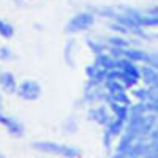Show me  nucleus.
I'll use <instances>...</instances> for the list:
<instances>
[{
	"instance_id": "obj_2",
	"label": "nucleus",
	"mask_w": 158,
	"mask_h": 158,
	"mask_svg": "<svg viewBox=\"0 0 158 158\" xmlns=\"http://www.w3.org/2000/svg\"><path fill=\"white\" fill-rule=\"evenodd\" d=\"M94 24V16L90 13H79V15L73 16L68 24H67V32L68 33H76V32H81L89 29L90 25Z\"/></svg>"
},
{
	"instance_id": "obj_16",
	"label": "nucleus",
	"mask_w": 158,
	"mask_h": 158,
	"mask_svg": "<svg viewBox=\"0 0 158 158\" xmlns=\"http://www.w3.org/2000/svg\"><path fill=\"white\" fill-rule=\"evenodd\" d=\"M135 95L139 97V98H146V97H149L150 94H149L147 90H136V92H135Z\"/></svg>"
},
{
	"instance_id": "obj_18",
	"label": "nucleus",
	"mask_w": 158,
	"mask_h": 158,
	"mask_svg": "<svg viewBox=\"0 0 158 158\" xmlns=\"http://www.w3.org/2000/svg\"><path fill=\"white\" fill-rule=\"evenodd\" d=\"M152 138H153L155 141H158V128H156V130L153 131V135H152Z\"/></svg>"
},
{
	"instance_id": "obj_11",
	"label": "nucleus",
	"mask_w": 158,
	"mask_h": 158,
	"mask_svg": "<svg viewBox=\"0 0 158 158\" xmlns=\"http://www.w3.org/2000/svg\"><path fill=\"white\" fill-rule=\"evenodd\" d=\"M112 109L117 114V118H120V120H125V118H127V108H125V104L112 103Z\"/></svg>"
},
{
	"instance_id": "obj_10",
	"label": "nucleus",
	"mask_w": 158,
	"mask_h": 158,
	"mask_svg": "<svg viewBox=\"0 0 158 158\" xmlns=\"http://www.w3.org/2000/svg\"><path fill=\"white\" fill-rule=\"evenodd\" d=\"M111 101L118 103V104H130V98L127 97L125 92H118V94H111Z\"/></svg>"
},
{
	"instance_id": "obj_17",
	"label": "nucleus",
	"mask_w": 158,
	"mask_h": 158,
	"mask_svg": "<svg viewBox=\"0 0 158 158\" xmlns=\"http://www.w3.org/2000/svg\"><path fill=\"white\" fill-rule=\"evenodd\" d=\"M8 56V51L6 49H0V59H6Z\"/></svg>"
},
{
	"instance_id": "obj_20",
	"label": "nucleus",
	"mask_w": 158,
	"mask_h": 158,
	"mask_svg": "<svg viewBox=\"0 0 158 158\" xmlns=\"http://www.w3.org/2000/svg\"><path fill=\"white\" fill-rule=\"evenodd\" d=\"M0 158H6V156H5V155H2V153H0Z\"/></svg>"
},
{
	"instance_id": "obj_8",
	"label": "nucleus",
	"mask_w": 158,
	"mask_h": 158,
	"mask_svg": "<svg viewBox=\"0 0 158 158\" xmlns=\"http://www.w3.org/2000/svg\"><path fill=\"white\" fill-rule=\"evenodd\" d=\"M123 56L130 62H135V60H149L150 59L147 54H144V52H141V51H125Z\"/></svg>"
},
{
	"instance_id": "obj_14",
	"label": "nucleus",
	"mask_w": 158,
	"mask_h": 158,
	"mask_svg": "<svg viewBox=\"0 0 158 158\" xmlns=\"http://www.w3.org/2000/svg\"><path fill=\"white\" fill-rule=\"evenodd\" d=\"M92 115H95V120L100 122V123L106 122V115H104V111L103 109H95L94 112H92Z\"/></svg>"
},
{
	"instance_id": "obj_4",
	"label": "nucleus",
	"mask_w": 158,
	"mask_h": 158,
	"mask_svg": "<svg viewBox=\"0 0 158 158\" xmlns=\"http://www.w3.org/2000/svg\"><path fill=\"white\" fill-rule=\"evenodd\" d=\"M0 85H2L6 92H15L16 90V79L10 71L0 73Z\"/></svg>"
},
{
	"instance_id": "obj_13",
	"label": "nucleus",
	"mask_w": 158,
	"mask_h": 158,
	"mask_svg": "<svg viewBox=\"0 0 158 158\" xmlns=\"http://www.w3.org/2000/svg\"><path fill=\"white\" fill-rule=\"evenodd\" d=\"M122 125H123V120H120V118H115V120L112 123H109V135H118L122 130Z\"/></svg>"
},
{
	"instance_id": "obj_22",
	"label": "nucleus",
	"mask_w": 158,
	"mask_h": 158,
	"mask_svg": "<svg viewBox=\"0 0 158 158\" xmlns=\"http://www.w3.org/2000/svg\"><path fill=\"white\" fill-rule=\"evenodd\" d=\"M155 85H156V89H158V82H156V84H155Z\"/></svg>"
},
{
	"instance_id": "obj_5",
	"label": "nucleus",
	"mask_w": 158,
	"mask_h": 158,
	"mask_svg": "<svg viewBox=\"0 0 158 158\" xmlns=\"http://www.w3.org/2000/svg\"><path fill=\"white\" fill-rule=\"evenodd\" d=\"M2 123L10 130L11 135H15V136H21V135H22V125H21L19 122L13 120V118H10V117H3Z\"/></svg>"
},
{
	"instance_id": "obj_9",
	"label": "nucleus",
	"mask_w": 158,
	"mask_h": 158,
	"mask_svg": "<svg viewBox=\"0 0 158 158\" xmlns=\"http://www.w3.org/2000/svg\"><path fill=\"white\" fill-rule=\"evenodd\" d=\"M13 33H15V30H13L11 25H10L8 22H5V21L0 19V35L5 36V38H11Z\"/></svg>"
},
{
	"instance_id": "obj_19",
	"label": "nucleus",
	"mask_w": 158,
	"mask_h": 158,
	"mask_svg": "<svg viewBox=\"0 0 158 158\" xmlns=\"http://www.w3.org/2000/svg\"><path fill=\"white\" fill-rule=\"evenodd\" d=\"M2 120H3V115H2V114H0V123H2Z\"/></svg>"
},
{
	"instance_id": "obj_7",
	"label": "nucleus",
	"mask_w": 158,
	"mask_h": 158,
	"mask_svg": "<svg viewBox=\"0 0 158 158\" xmlns=\"http://www.w3.org/2000/svg\"><path fill=\"white\" fill-rule=\"evenodd\" d=\"M141 74H142L144 81H146L147 84H156V82H158V74H156V71H155L153 68H150V67L142 68Z\"/></svg>"
},
{
	"instance_id": "obj_15",
	"label": "nucleus",
	"mask_w": 158,
	"mask_h": 158,
	"mask_svg": "<svg viewBox=\"0 0 158 158\" xmlns=\"http://www.w3.org/2000/svg\"><path fill=\"white\" fill-rule=\"evenodd\" d=\"M109 43H111V44H114V46H117V48H123V46H127V44H128V43L125 41V40H122V38H117V36L109 38Z\"/></svg>"
},
{
	"instance_id": "obj_6",
	"label": "nucleus",
	"mask_w": 158,
	"mask_h": 158,
	"mask_svg": "<svg viewBox=\"0 0 158 158\" xmlns=\"http://www.w3.org/2000/svg\"><path fill=\"white\" fill-rule=\"evenodd\" d=\"M97 67H100V68H103V70H112L114 67H115V63L111 60V57H108V56H103V54H98L97 56Z\"/></svg>"
},
{
	"instance_id": "obj_23",
	"label": "nucleus",
	"mask_w": 158,
	"mask_h": 158,
	"mask_svg": "<svg viewBox=\"0 0 158 158\" xmlns=\"http://www.w3.org/2000/svg\"><path fill=\"white\" fill-rule=\"evenodd\" d=\"M131 158H136V156H131Z\"/></svg>"
},
{
	"instance_id": "obj_1",
	"label": "nucleus",
	"mask_w": 158,
	"mask_h": 158,
	"mask_svg": "<svg viewBox=\"0 0 158 158\" xmlns=\"http://www.w3.org/2000/svg\"><path fill=\"white\" fill-rule=\"evenodd\" d=\"M33 147L36 150L48 152V153H57L65 158H76L79 156V149L71 147V146H65V144H57V142H49V141H41V142H33Z\"/></svg>"
},
{
	"instance_id": "obj_21",
	"label": "nucleus",
	"mask_w": 158,
	"mask_h": 158,
	"mask_svg": "<svg viewBox=\"0 0 158 158\" xmlns=\"http://www.w3.org/2000/svg\"><path fill=\"white\" fill-rule=\"evenodd\" d=\"M0 104H2V97H0Z\"/></svg>"
},
{
	"instance_id": "obj_12",
	"label": "nucleus",
	"mask_w": 158,
	"mask_h": 158,
	"mask_svg": "<svg viewBox=\"0 0 158 158\" xmlns=\"http://www.w3.org/2000/svg\"><path fill=\"white\" fill-rule=\"evenodd\" d=\"M106 87L111 90V94H118V92H123V85L118 81H112V79H108L106 81Z\"/></svg>"
},
{
	"instance_id": "obj_3",
	"label": "nucleus",
	"mask_w": 158,
	"mask_h": 158,
	"mask_svg": "<svg viewBox=\"0 0 158 158\" xmlns=\"http://www.w3.org/2000/svg\"><path fill=\"white\" fill-rule=\"evenodd\" d=\"M18 95L22 100H36L40 95H41V85H40L36 81H32V79H27V81L21 82L19 89H18Z\"/></svg>"
}]
</instances>
